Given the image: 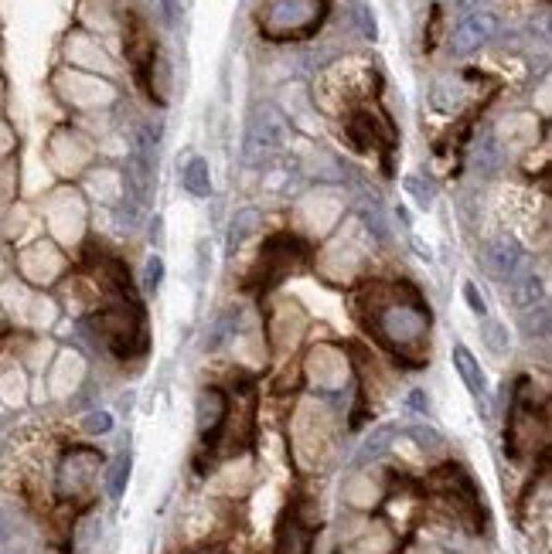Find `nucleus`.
<instances>
[{
    "instance_id": "nucleus-1",
    "label": "nucleus",
    "mask_w": 552,
    "mask_h": 554,
    "mask_svg": "<svg viewBox=\"0 0 552 554\" xmlns=\"http://www.w3.org/2000/svg\"><path fill=\"white\" fill-rule=\"evenodd\" d=\"M365 306V327L402 364H423L430 350V306L412 286H365L358 292Z\"/></svg>"
},
{
    "instance_id": "nucleus-2",
    "label": "nucleus",
    "mask_w": 552,
    "mask_h": 554,
    "mask_svg": "<svg viewBox=\"0 0 552 554\" xmlns=\"http://www.w3.org/2000/svg\"><path fill=\"white\" fill-rule=\"evenodd\" d=\"M96 333L100 340L120 358H140L147 350V323H143V310L130 296L120 303L106 306L96 317Z\"/></svg>"
},
{
    "instance_id": "nucleus-3",
    "label": "nucleus",
    "mask_w": 552,
    "mask_h": 554,
    "mask_svg": "<svg viewBox=\"0 0 552 554\" xmlns=\"http://www.w3.org/2000/svg\"><path fill=\"white\" fill-rule=\"evenodd\" d=\"M324 7V0H269L259 14V28L266 31L273 42L307 38L321 28Z\"/></svg>"
},
{
    "instance_id": "nucleus-4",
    "label": "nucleus",
    "mask_w": 552,
    "mask_h": 554,
    "mask_svg": "<svg viewBox=\"0 0 552 554\" xmlns=\"http://www.w3.org/2000/svg\"><path fill=\"white\" fill-rule=\"evenodd\" d=\"M102 470V453L92 449V445H72L62 453L55 470V490L62 500H79L85 497L96 480H100Z\"/></svg>"
},
{
    "instance_id": "nucleus-5",
    "label": "nucleus",
    "mask_w": 552,
    "mask_h": 554,
    "mask_svg": "<svg viewBox=\"0 0 552 554\" xmlns=\"http://www.w3.org/2000/svg\"><path fill=\"white\" fill-rule=\"evenodd\" d=\"M286 126L284 119L273 110H256L253 119H249V129H246V143H242V157L249 167H263L269 164L280 147H284Z\"/></svg>"
},
{
    "instance_id": "nucleus-6",
    "label": "nucleus",
    "mask_w": 552,
    "mask_h": 554,
    "mask_svg": "<svg viewBox=\"0 0 552 554\" xmlns=\"http://www.w3.org/2000/svg\"><path fill=\"white\" fill-rule=\"evenodd\" d=\"M304 242L297 235H273L259 255V286H276L294 272V263L304 259Z\"/></svg>"
},
{
    "instance_id": "nucleus-7",
    "label": "nucleus",
    "mask_w": 552,
    "mask_h": 554,
    "mask_svg": "<svg viewBox=\"0 0 552 554\" xmlns=\"http://www.w3.org/2000/svg\"><path fill=\"white\" fill-rule=\"evenodd\" d=\"M481 265L488 269L491 279H501V282H511L525 269V249L515 242L511 235L491 238L481 252Z\"/></svg>"
},
{
    "instance_id": "nucleus-8",
    "label": "nucleus",
    "mask_w": 552,
    "mask_h": 554,
    "mask_svg": "<svg viewBox=\"0 0 552 554\" xmlns=\"http://www.w3.org/2000/svg\"><path fill=\"white\" fill-rule=\"evenodd\" d=\"M495 31H498V17L491 14V11H474V14H468L457 28H453L450 52L457 58L474 55L481 44H488L491 38H495Z\"/></svg>"
},
{
    "instance_id": "nucleus-9",
    "label": "nucleus",
    "mask_w": 552,
    "mask_h": 554,
    "mask_svg": "<svg viewBox=\"0 0 552 554\" xmlns=\"http://www.w3.org/2000/svg\"><path fill=\"white\" fill-rule=\"evenodd\" d=\"M228 418V398L218 388H205L199 395V408H195V422H199V435L205 443H215Z\"/></svg>"
},
{
    "instance_id": "nucleus-10",
    "label": "nucleus",
    "mask_w": 552,
    "mask_h": 554,
    "mask_svg": "<svg viewBox=\"0 0 552 554\" xmlns=\"http://www.w3.org/2000/svg\"><path fill=\"white\" fill-rule=\"evenodd\" d=\"M453 368H457V375H460V381L468 385L470 395L478 398V405L488 402V377H484L478 358H474L464 344H453Z\"/></svg>"
},
{
    "instance_id": "nucleus-11",
    "label": "nucleus",
    "mask_w": 552,
    "mask_h": 554,
    "mask_svg": "<svg viewBox=\"0 0 552 554\" xmlns=\"http://www.w3.org/2000/svg\"><path fill=\"white\" fill-rule=\"evenodd\" d=\"M396 432L399 425H379V429H372L365 435V443L358 445V453H354V466L362 470L368 463H375V459H383L389 453V445L396 443Z\"/></svg>"
},
{
    "instance_id": "nucleus-12",
    "label": "nucleus",
    "mask_w": 552,
    "mask_h": 554,
    "mask_svg": "<svg viewBox=\"0 0 552 554\" xmlns=\"http://www.w3.org/2000/svg\"><path fill=\"white\" fill-rule=\"evenodd\" d=\"M508 286H511V303L518 306V310H528V306L542 303V279L536 272H525L522 269Z\"/></svg>"
},
{
    "instance_id": "nucleus-13",
    "label": "nucleus",
    "mask_w": 552,
    "mask_h": 554,
    "mask_svg": "<svg viewBox=\"0 0 552 554\" xmlns=\"http://www.w3.org/2000/svg\"><path fill=\"white\" fill-rule=\"evenodd\" d=\"M239 330H242V310H222L218 317H215V323H212V330H208V347H226V344H232L236 337H239Z\"/></svg>"
},
{
    "instance_id": "nucleus-14",
    "label": "nucleus",
    "mask_w": 552,
    "mask_h": 554,
    "mask_svg": "<svg viewBox=\"0 0 552 554\" xmlns=\"http://www.w3.org/2000/svg\"><path fill=\"white\" fill-rule=\"evenodd\" d=\"M181 180H184V191H188V195H195V197L212 195V170H208V160H205V157L188 160Z\"/></svg>"
},
{
    "instance_id": "nucleus-15",
    "label": "nucleus",
    "mask_w": 552,
    "mask_h": 554,
    "mask_svg": "<svg viewBox=\"0 0 552 554\" xmlns=\"http://www.w3.org/2000/svg\"><path fill=\"white\" fill-rule=\"evenodd\" d=\"M130 473H133V456H130V453H120V456L106 466V493H110V500H120L127 493Z\"/></svg>"
},
{
    "instance_id": "nucleus-16",
    "label": "nucleus",
    "mask_w": 552,
    "mask_h": 554,
    "mask_svg": "<svg viewBox=\"0 0 552 554\" xmlns=\"http://www.w3.org/2000/svg\"><path fill=\"white\" fill-rule=\"evenodd\" d=\"M348 137L358 150H372L375 139H379V126H375V116L372 112H354L348 119Z\"/></svg>"
},
{
    "instance_id": "nucleus-17",
    "label": "nucleus",
    "mask_w": 552,
    "mask_h": 554,
    "mask_svg": "<svg viewBox=\"0 0 552 554\" xmlns=\"http://www.w3.org/2000/svg\"><path fill=\"white\" fill-rule=\"evenodd\" d=\"M522 333L528 340H538L546 344L549 340V306L538 303V306H528L522 313Z\"/></svg>"
},
{
    "instance_id": "nucleus-18",
    "label": "nucleus",
    "mask_w": 552,
    "mask_h": 554,
    "mask_svg": "<svg viewBox=\"0 0 552 554\" xmlns=\"http://www.w3.org/2000/svg\"><path fill=\"white\" fill-rule=\"evenodd\" d=\"M263 224V215L256 208H242L239 215H236V222H232V228H228V249L236 252L246 242V238L253 235L256 228Z\"/></svg>"
},
{
    "instance_id": "nucleus-19",
    "label": "nucleus",
    "mask_w": 552,
    "mask_h": 554,
    "mask_svg": "<svg viewBox=\"0 0 552 554\" xmlns=\"http://www.w3.org/2000/svg\"><path fill=\"white\" fill-rule=\"evenodd\" d=\"M481 337H484V344H488V350H491V354H508L511 340H508V330H505V323H498V320L484 317Z\"/></svg>"
},
{
    "instance_id": "nucleus-20",
    "label": "nucleus",
    "mask_w": 552,
    "mask_h": 554,
    "mask_svg": "<svg viewBox=\"0 0 552 554\" xmlns=\"http://www.w3.org/2000/svg\"><path fill=\"white\" fill-rule=\"evenodd\" d=\"M352 14H354V24H358V31H362V38L375 42V38H379V24H375V14L368 11L365 0H352Z\"/></svg>"
},
{
    "instance_id": "nucleus-21",
    "label": "nucleus",
    "mask_w": 552,
    "mask_h": 554,
    "mask_svg": "<svg viewBox=\"0 0 552 554\" xmlns=\"http://www.w3.org/2000/svg\"><path fill=\"white\" fill-rule=\"evenodd\" d=\"M110 429H113V416L102 412V408H96V412H89L82 418V432H89V435H106Z\"/></svg>"
},
{
    "instance_id": "nucleus-22",
    "label": "nucleus",
    "mask_w": 552,
    "mask_h": 554,
    "mask_svg": "<svg viewBox=\"0 0 552 554\" xmlns=\"http://www.w3.org/2000/svg\"><path fill=\"white\" fill-rule=\"evenodd\" d=\"M362 218H365L368 232L379 238V242L389 238V228H385V218H383V208H379V205H365V208H362Z\"/></svg>"
},
{
    "instance_id": "nucleus-23",
    "label": "nucleus",
    "mask_w": 552,
    "mask_h": 554,
    "mask_svg": "<svg viewBox=\"0 0 552 554\" xmlns=\"http://www.w3.org/2000/svg\"><path fill=\"white\" fill-rule=\"evenodd\" d=\"M160 279H164V259H160V255H150L147 265H143V290L157 292L160 290Z\"/></svg>"
},
{
    "instance_id": "nucleus-24",
    "label": "nucleus",
    "mask_w": 552,
    "mask_h": 554,
    "mask_svg": "<svg viewBox=\"0 0 552 554\" xmlns=\"http://www.w3.org/2000/svg\"><path fill=\"white\" fill-rule=\"evenodd\" d=\"M410 439L416 445H423V449H440L443 445V439L437 435V429H430V425H410Z\"/></svg>"
},
{
    "instance_id": "nucleus-25",
    "label": "nucleus",
    "mask_w": 552,
    "mask_h": 554,
    "mask_svg": "<svg viewBox=\"0 0 552 554\" xmlns=\"http://www.w3.org/2000/svg\"><path fill=\"white\" fill-rule=\"evenodd\" d=\"M406 191H410L423 208H430L433 205V187L430 184H423V177H406Z\"/></svg>"
},
{
    "instance_id": "nucleus-26",
    "label": "nucleus",
    "mask_w": 552,
    "mask_h": 554,
    "mask_svg": "<svg viewBox=\"0 0 552 554\" xmlns=\"http://www.w3.org/2000/svg\"><path fill=\"white\" fill-rule=\"evenodd\" d=\"M464 300H468V306H470V313H474V317H488V303H484L478 282H464Z\"/></svg>"
},
{
    "instance_id": "nucleus-27",
    "label": "nucleus",
    "mask_w": 552,
    "mask_h": 554,
    "mask_svg": "<svg viewBox=\"0 0 552 554\" xmlns=\"http://www.w3.org/2000/svg\"><path fill=\"white\" fill-rule=\"evenodd\" d=\"M410 408L412 412H420V416H426V412H430V395H426V391H412Z\"/></svg>"
},
{
    "instance_id": "nucleus-28",
    "label": "nucleus",
    "mask_w": 552,
    "mask_h": 554,
    "mask_svg": "<svg viewBox=\"0 0 552 554\" xmlns=\"http://www.w3.org/2000/svg\"><path fill=\"white\" fill-rule=\"evenodd\" d=\"M11 534H15V527H11V517L0 511V551L11 544Z\"/></svg>"
},
{
    "instance_id": "nucleus-29",
    "label": "nucleus",
    "mask_w": 552,
    "mask_h": 554,
    "mask_svg": "<svg viewBox=\"0 0 552 554\" xmlns=\"http://www.w3.org/2000/svg\"><path fill=\"white\" fill-rule=\"evenodd\" d=\"M178 14H181V4L178 0H164V17H168L170 24L178 21Z\"/></svg>"
},
{
    "instance_id": "nucleus-30",
    "label": "nucleus",
    "mask_w": 552,
    "mask_h": 554,
    "mask_svg": "<svg viewBox=\"0 0 552 554\" xmlns=\"http://www.w3.org/2000/svg\"><path fill=\"white\" fill-rule=\"evenodd\" d=\"M481 4H484V0H457V7H464V11H470V14H474Z\"/></svg>"
},
{
    "instance_id": "nucleus-31",
    "label": "nucleus",
    "mask_w": 552,
    "mask_h": 554,
    "mask_svg": "<svg viewBox=\"0 0 552 554\" xmlns=\"http://www.w3.org/2000/svg\"><path fill=\"white\" fill-rule=\"evenodd\" d=\"M11 554H15V551H11Z\"/></svg>"
}]
</instances>
